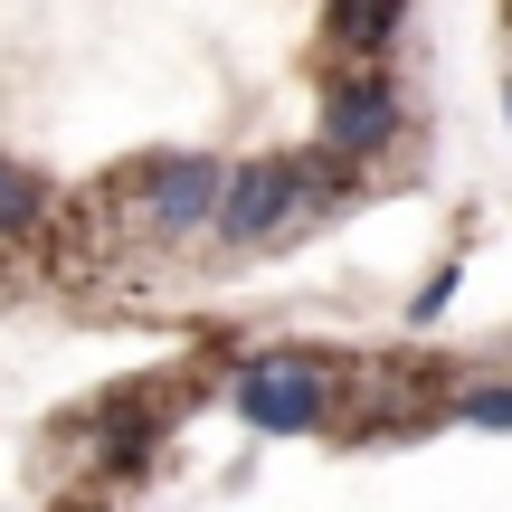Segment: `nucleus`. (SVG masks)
Segmentation results:
<instances>
[{"label": "nucleus", "instance_id": "nucleus-1", "mask_svg": "<svg viewBox=\"0 0 512 512\" xmlns=\"http://www.w3.org/2000/svg\"><path fill=\"white\" fill-rule=\"evenodd\" d=\"M351 200V171L332 162V152H256V162H228V190H219V219H209V238L219 247H285L304 238L323 209Z\"/></svg>", "mask_w": 512, "mask_h": 512}, {"label": "nucleus", "instance_id": "nucleus-2", "mask_svg": "<svg viewBox=\"0 0 512 512\" xmlns=\"http://www.w3.org/2000/svg\"><path fill=\"white\" fill-rule=\"evenodd\" d=\"M219 190H228V162H209V152H152V162L114 171V209H124L152 247L200 238V228L219 219Z\"/></svg>", "mask_w": 512, "mask_h": 512}, {"label": "nucleus", "instance_id": "nucleus-3", "mask_svg": "<svg viewBox=\"0 0 512 512\" xmlns=\"http://www.w3.org/2000/svg\"><path fill=\"white\" fill-rule=\"evenodd\" d=\"M228 408H238V427H256V437H313V427L342 418L332 361H313V351H247L238 380H228Z\"/></svg>", "mask_w": 512, "mask_h": 512}, {"label": "nucleus", "instance_id": "nucleus-4", "mask_svg": "<svg viewBox=\"0 0 512 512\" xmlns=\"http://www.w3.org/2000/svg\"><path fill=\"white\" fill-rule=\"evenodd\" d=\"M399 133H408V105H399V86H389L380 67H342V76L323 86V152H332L342 171L380 162Z\"/></svg>", "mask_w": 512, "mask_h": 512}, {"label": "nucleus", "instance_id": "nucleus-5", "mask_svg": "<svg viewBox=\"0 0 512 512\" xmlns=\"http://www.w3.org/2000/svg\"><path fill=\"white\" fill-rule=\"evenodd\" d=\"M399 19H408V0H332L323 38L342 48V67H380L399 48Z\"/></svg>", "mask_w": 512, "mask_h": 512}, {"label": "nucleus", "instance_id": "nucleus-6", "mask_svg": "<svg viewBox=\"0 0 512 512\" xmlns=\"http://www.w3.org/2000/svg\"><path fill=\"white\" fill-rule=\"evenodd\" d=\"M48 219H57V190L38 181L29 162H10V152H0V247H29Z\"/></svg>", "mask_w": 512, "mask_h": 512}, {"label": "nucleus", "instance_id": "nucleus-7", "mask_svg": "<svg viewBox=\"0 0 512 512\" xmlns=\"http://www.w3.org/2000/svg\"><path fill=\"white\" fill-rule=\"evenodd\" d=\"M456 418H465V427H484V437H512V380L465 389V399H456Z\"/></svg>", "mask_w": 512, "mask_h": 512}, {"label": "nucleus", "instance_id": "nucleus-8", "mask_svg": "<svg viewBox=\"0 0 512 512\" xmlns=\"http://www.w3.org/2000/svg\"><path fill=\"white\" fill-rule=\"evenodd\" d=\"M456 285H465L456 266H446V275H427V285H418V304H408V323H437V313L456 304Z\"/></svg>", "mask_w": 512, "mask_h": 512}, {"label": "nucleus", "instance_id": "nucleus-9", "mask_svg": "<svg viewBox=\"0 0 512 512\" xmlns=\"http://www.w3.org/2000/svg\"><path fill=\"white\" fill-rule=\"evenodd\" d=\"M503 114H512V76H503Z\"/></svg>", "mask_w": 512, "mask_h": 512}]
</instances>
